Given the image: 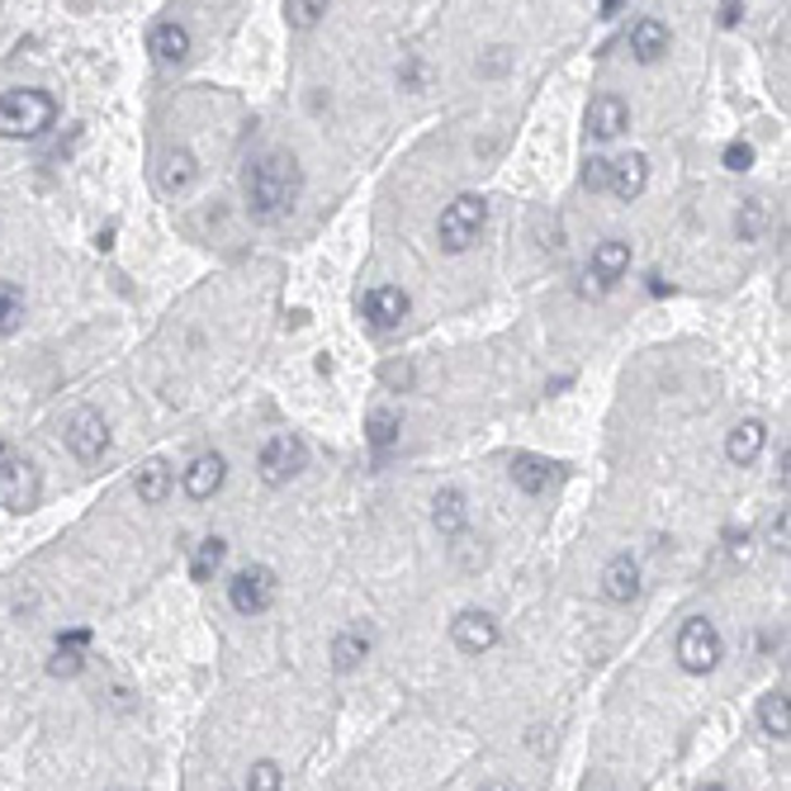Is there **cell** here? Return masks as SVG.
Returning a JSON list of instances; mask_svg holds the SVG:
<instances>
[{
  "instance_id": "f546056e",
  "label": "cell",
  "mask_w": 791,
  "mask_h": 791,
  "mask_svg": "<svg viewBox=\"0 0 791 791\" xmlns=\"http://www.w3.org/2000/svg\"><path fill=\"white\" fill-rule=\"evenodd\" d=\"M327 5H333V0H284V14H290L294 28H313L327 14Z\"/></svg>"
},
{
  "instance_id": "e0dca14e",
  "label": "cell",
  "mask_w": 791,
  "mask_h": 791,
  "mask_svg": "<svg viewBox=\"0 0 791 791\" xmlns=\"http://www.w3.org/2000/svg\"><path fill=\"white\" fill-rule=\"evenodd\" d=\"M644 185H650V156L644 152H626L621 162H612V185L607 190H616L621 199H640Z\"/></svg>"
},
{
  "instance_id": "d4e9b609",
  "label": "cell",
  "mask_w": 791,
  "mask_h": 791,
  "mask_svg": "<svg viewBox=\"0 0 791 791\" xmlns=\"http://www.w3.org/2000/svg\"><path fill=\"white\" fill-rule=\"evenodd\" d=\"M133 488H138V498H142V502H152V508H156V502H162V498L171 493V465H166V460H148V465L138 469Z\"/></svg>"
},
{
  "instance_id": "8d00e7d4",
  "label": "cell",
  "mask_w": 791,
  "mask_h": 791,
  "mask_svg": "<svg viewBox=\"0 0 791 791\" xmlns=\"http://www.w3.org/2000/svg\"><path fill=\"white\" fill-rule=\"evenodd\" d=\"M384 384H394V389H408L412 370H408V365H389V370H384Z\"/></svg>"
},
{
  "instance_id": "7402d4cb",
  "label": "cell",
  "mask_w": 791,
  "mask_h": 791,
  "mask_svg": "<svg viewBox=\"0 0 791 791\" xmlns=\"http://www.w3.org/2000/svg\"><path fill=\"white\" fill-rule=\"evenodd\" d=\"M593 270L602 280H621L626 270H630V242H621V237H607L602 247H593Z\"/></svg>"
},
{
  "instance_id": "ba28073f",
  "label": "cell",
  "mask_w": 791,
  "mask_h": 791,
  "mask_svg": "<svg viewBox=\"0 0 791 791\" xmlns=\"http://www.w3.org/2000/svg\"><path fill=\"white\" fill-rule=\"evenodd\" d=\"M721 630H716L707 616H693L683 630H678V664L687 673H711L716 664H721Z\"/></svg>"
},
{
  "instance_id": "7c38bea8",
  "label": "cell",
  "mask_w": 791,
  "mask_h": 791,
  "mask_svg": "<svg viewBox=\"0 0 791 791\" xmlns=\"http://www.w3.org/2000/svg\"><path fill=\"white\" fill-rule=\"evenodd\" d=\"M630 128V105L621 95H593V105H588V133L597 142H612L621 138Z\"/></svg>"
},
{
  "instance_id": "30bf717a",
  "label": "cell",
  "mask_w": 791,
  "mask_h": 791,
  "mask_svg": "<svg viewBox=\"0 0 791 791\" xmlns=\"http://www.w3.org/2000/svg\"><path fill=\"white\" fill-rule=\"evenodd\" d=\"M228 484V460L219 451H205V455H195L190 460V469L181 474V488H185V498H195V502H209L219 488Z\"/></svg>"
},
{
  "instance_id": "83f0119b",
  "label": "cell",
  "mask_w": 791,
  "mask_h": 791,
  "mask_svg": "<svg viewBox=\"0 0 791 791\" xmlns=\"http://www.w3.org/2000/svg\"><path fill=\"white\" fill-rule=\"evenodd\" d=\"M20 323H24V294H20V284L0 280V337H10Z\"/></svg>"
},
{
  "instance_id": "8fae6325",
  "label": "cell",
  "mask_w": 791,
  "mask_h": 791,
  "mask_svg": "<svg viewBox=\"0 0 791 791\" xmlns=\"http://www.w3.org/2000/svg\"><path fill=\"white\" fill-rule=\"evenodd\" d=\"M408 309H412V299L394 290V284H375L365 299H361V313H365V323H375L380 333H389V327H398L403 318H408Z\"/></svg>"
},
{
  "instance_id": "e575fe53",
  "label": "cell",
  "mask_w": 791,
  "mask_h": 791,
  "mask_svg": "<svg viewBox=\"0 0 791 791\" xmlns=\"http://www.w3.org/2000/svg\"><path fill=\"white\" fill-rule=\"evenodd\" d=\"M716 20H721V28H735L744 20V0H725V5L716 10Z\"/></svg>"
},
{
  "instance_id": "1f68e13d",
  "label": "cell",
  "mask_w": 791,
  "mask_h": 791,
  "mask_svg": "<svg viewBox=\"0 0 791 791\" xmlns=\"http://www.w3.org/2000/svg\"><path fill=\"white\" fill-rule=\"evenodd\" d=\"M607 290H612V280H602L593 266L579 270V280H573V294H579V299H593V304H597V299H607Z\"/></svg>"
},
{
  "instance_id": "ac0fdd59",
  "label": "cell",
  "mask_w": 791,
  "mask_h": 791,
  "mask_svg": "<svg viewBox=\"0 0 791 791\" xmlns=\"http://www.w3.org/2000/svg\"><path fill=\"white\" fill-rule=\"evenodd\" d=\"M764 441H768V427L758 422V417H744V422L730 427V437H725V455L735 460V465H754L758 451H764Z\"/></svg>"
},
{
  "instance_id": "52a82bcc",
  "label": "cell",
  "mask_w": 791,
  "mask_h": 791,
  "mask_svg": "<svg viewBox=\"0 0 791 791\" xmlns=\"http://www.w3.org/2000/svg\"><path fill=\"white\" fill-rule=\"evenodd\" d=\"M62 441H67V451L81 460V465H100L109 451V422L100 417L95 408H77L67 417V431H62Z\"/></svg>"
},
{
  "instance_id": "d6a6232c",
  "label": "cell",
  "mask_w": 791,
  "mask_h": 791,
  "mask_svg": "<svg viewBox=\"0 0 791 791\" xmlns=\"http://www.w3.org/2000/svg\"><path fill=\"white\" fill-rule=\"evenodd\" d=\"M583 185H588L593 195H597V190H607V185H612V162H602V156H593V162L583 166Z\"/></svg>"
},
{
  "instance_id": "484cf974",
  "label": "cell",
  "mask_w": 791,
  "mask_h": 791,
  "mask_svg": "<svg viewBox=\"0 0 791 791\" xmlns=\"http://www.w3.org/2000/svg\"><path fill=\"white\" fill-rule=\"evenodd\" d=\"M398 437H403V417H398L394 408H375V412H370V417H365V441H370V445H375V451H380V455H384V451H389V445H394Z\"/></svg>"
},
{
  "instance_id": "836d02e7",
  "label": "cell",
  "mask_w": 791,
  "mask_h": 791,
  "mask_svg": "<svg viewBox=\"0 0 791 791\" xmlns=\"http://www.w3.org/2000/svg\"><path fill=\"white\" fill-rule=\"evenodd\" d=\"M721 162H725V171H749L754 166V148L749 142H730V148L721 152Z\"/></svg>"
},
{
  "instance_id": "4dcf8cb0",
  "label": "cell",
  "mask_w": 791,
  "mask_h": 791,
  "mask_svg": "<svg viewBox=\"0 0 791 791\" xmlns=\"http://www.w3.org/2000/svg\"><path fill=\"white\" fill-rule=\"evenodd\" d=\"M81 668H85V654H81V650H67V644H57L53 659H48V673H53V678H77Z\"/></svg>"
},
{
  "instance_id": "44dd1931",
  "label": "cell",
  "mask_w": 791,
  "mask_h": 791,
  "mask_svg": "<svg viewBox=\"0 0 791 791\" xmlns=\"http://www.w3.org/2000/svg\"><path fill=\"white\" fill-rule=\"evenodd\" d=\"M431 516H437V531H441V536H460V531H465V522H469V502H465V493H460V488H441L437 502H431Z\"/></svg>"
},
{
  "instance_id": "cb8c5ba5",
  "label": "cell",
  "mask_w": 791,
  "mask_h": 791,
  "mask_svg": "<svg viewBox=\"0 0 791 791\" xmlns=\"http://www.w3.org/2000/svg\"><path fill=\"white\" fill-rule=\"evenodd\" d=\"M758 725H764L768 740H787L791 735V707H787V693H768L758 701Z\"/></svg>"
},
{
  "instance_id": "8992f818",
  "label": "cell",
  "mask_w": 791,
  "mask_h": 791,
  "mask_svg": "<svg viewBox=\"0 0 791 791\" xmlns=\"http://www.w3.org/2000/svg\"><path fill=\"white\" fill-rule=\"evenodd\" d=\"M304 469H309V445L299 437H270L261 445V455H256V474H261L266 488H284Z\"/></svg>"
},
{
  "instance_id": "9c48e42d",
  "label": "cell",
  "mask_w": 791,
  "mask_h": 791,
  "mask_svg": "<svg viewBox=\"0 0 791 791\" xmlns=\"http://www.w3.org/2000/svg\"><path fill=\"white\" fill-rule=\"evenodd\" d=\"M451 640H455V650H465V654H488L498 644V621L479 607H465V612H455V621H451Z\"/></svg>"
},
{
  "instance_id": "277c9868",
  "label": "cell",
  "mask_w": 791,
  "mask_h": 791,
  "mask_svg": "<svg viewBox=\"0 0 791 791\" xmlns=\"http://www.w3.org/2000/svg\"><path fill=\"white\" fill-rule=\"evenodd\" d=\"M488 219V205L479 195H455L451 205L441 209V223H437V237H441V247L460 256V252H469V242L479 237V228Z\"/></svg>"
},
{
  "instance_id": "7a4b0ae2",
  "label": "cell",
  "mask_w": 791,
  "mask_h": 791,
  "mask_svg": "<svg viewBox=\"0 0 791 791\" xmlns=\"http://www.w3.org/2000/svg\"><path fill=\"white\" fill-rule=\"evenodd\" d=\"M57 124V100L38 85H14L0 95V138H43Z\"/></svg>"
},
{
  "instance_id": "f35d334b",
  "label": "cell",
  "mask_w": 791,
  "mask_h": 791,
  "mask_svg": "<svg viewBox=\"0 0 791 791\" xmlns=\"http://www.w3.org/2000/svg\"><path fill=\"white\" fill-rule=\"evenodd\" d=\"M616 10H621V0H602V14H607V20H612Z\"/></svg>"
},
{
  "instance_id": "60d3db41",
  "label": "cell",
  "mask_w": 791,
  "mask_h": 791,
  "mask_svg": "<svg viewBox=\"0 0 791 791\" xmlns=\"http://www.w3.org/2000/svg\"><path fill=\"white\" fill-rule=\"evenodd\" d=\"M701 791H725V787H716V782H711V787H701Z\"/></svg>"
},
{
  "instance_id": "5bb4252c",
  "label": "cell",
  "mask_w": 791,
  "mask_h": 791,
  "mask_svg": "<svg viewBox=\"0 0 791 791\" xmlns=\"http://www.w3.org/2000/svg\"><path fill=\"white\" fill-rule=\"evenodd\" d=\"M195 156L190 148H171L162 152V162H156V185H162V195H185L195 185Z\"/></svg>"
},
{
  "instance_id": "d590c367",
  "label": "cell",
  "mask_w": 791,
  "mask_h": 791,
  "mask_svg": "<svg viewBox=\"0 0 791 791\" xmlns=\"http://www.w3.org/2000/svg\"><path fill=\"white\" fill-rule=\"evenodd\" d=\"M57 644H67V650H85V644H91V630H85V626L62 630V636H57Z\"/></svg>"
},
{
  "instance_id": "74e56055",
  "label": "cell",
  "mask_w": 791,
  "mask_h": 791,
  "mask_svg": "<svg viewBox=\"0 0 791 791\" xmlns=\"http://www.w3.org/2000/svg\"><path fill=\"white\" fill-rule=\"evenodd\" d=\"M772 545H778V550H787V512L778 516V522H772Z\"/></svg>"
},
{
  "instance_id": "ab89813d",
  "label": "cell",
  "mask_w": 791,
  "mask_h": 791,
  "mask_svg": "<svg viewBox=\"0 0 791 791\" xmlns=\"http://www.w3.org/2000/svg\"><path fill=\"white\" fill-rule=\"evenodd\" d=\"M484 791H516V787H508V782H493V787H484Z\"/></svg>"
},
{
  "instance_id": "2e32d148",
  "label": "cell",
  "mask_w": 791,
  "mask_h": 791,
  "mask_svg": "<svg viewBox=\"0 0 791 791\" xmlns=\"http://www.w3.org/2000/svg\"><path fill=\"white\" fill-rule=\"evenodd\" d=\"M640 593V565L630 555H616L607 569H602V597L607 602H636Z\"/></svg>"
},
{
  "instance_id": "ffe728a7",
  "label": "cell",
  "mask_w": 791,
  "mask_h": 791,
  "mask_svg": "<svg viewBox=\"0 0 791 791\" xmlns=\"http://www.w3.org/2000/svg\"><path fill=\"white\" fill-rule=\"evenodd\" d=\"M370 659V636L361 626H351V630H337L333 636V668L337 673H356Z\"/></svg>"
},
{
  "instance_id": "3957f363",
  "label": "cell",
  "mask_w": 791,
  "mask_h": 791,
  "mask_svg": "<svg viewBox=\"0 0 791 791\" xmlns=\"http://www.w3.org/2000/svg\"><path fill=\"white\" fill-rule=\"evenodd\" d=\"M38 493V469L10 441H0V502H5V512H34Z\"/></svg>"
},
{
  "instance_id": "f1b7e54d",
  "label": "cell",
  "mask_w": 791,
  "mask_h": 791,
  "mask_svg": "<svg viewBox=\"0 0 791 791\" xmlns=\"http://www.w3.org/2000/svg\"><path fill=\"white\" fill-rule=\"evenodd\" d=\"M242 791H284V772H280L276 758H261V764H252L247 787H242Z\"/></svg>"
},
{
  "instance_id": "5b68a950",
  "label": "cell",
  "mask_w": 791,
  "mask_h": 791,
  "mask_svg": "<svg viewBox=\"0 0 791 791\" xmlns=\"http://www.w3.org/2000/svg\"><path fill=\"white\" fill-rule=\"evenodd\" d=\"M276 593H280V583H276V573H270L266 565H242L233 579H228V602H233L237 616L270 612L276 607Z\"/></svg>"
},
{
  "instance_id": "4316f807",
  "label": "cell",
  "mask_w": 791,
  "mask_h": 791,
  "mask_svg": "<svg viewBox=\"0 0 791 791\" xmlns=\"http://www.w3.org/2000/svg\"><path fill=\"white\" fill-rule=\"evenodd\" d=\"M223 555H228V545L219 540V536H209V540H199V550H195V559H190V579L195 583H209L213 573H219V565H223Z\"/></svg>"
},
{
  "instance_id": "d6986e66",
  "label": "cell",
  "mask_w": 791,
  "mask_h": 791,
  "mask_svg": "<svg viewBox=\"0 0 791 791\" xmlns=\"http://www.w3.org/2000/svg\"><path fill=\"white\" fill-rule=\"evenodd\" d=\"M630 53H636V62H659V57L668 53V28L659 20H636L630 24Z\"/></svg>"
},
{
  "instance_id": "603a6c76",
  "label": "cell",
  "mask_w": 791,
  "mask_h": 791,
  "mask_svg": "<svg viewBox=\"0 0 791 791\" xmlns=\"http://www.w3.org/2000/svg\"><path fill=\"white\" fill-rule=\"evenodd\" d=\"M768 223H772V205H768L764 195H749V199H744V205H740L735 233H740L744 242H758V237L768 233Z\"/></svg>"
},
{
  "instance_id": "4fadbf2b",
  "label": "cell",
  "mask_w": 791,
  "mask_h": 791,
  "mask_svg": "<svg viewBox=\"0 0 791 791\" xmlns=\"http://www.w3.org/2000/svg\"><path fill=\"white\" fill-rule=\"evenodd\" d=\"M559 469L555 460H545V455H516L512 460V484L522 488V493H550V488L559 484Z\"/></svg>"
},
{
  "instance_id": "6da1fadb",
  "label": "cell",
  "mask_w": 791,
  "mask_h": 791,
  "mask_svg": "<svg viewBox=\"0 0 791 791\" xmlns=\"http://www.w3.org/2000/svg\"><path fill=\"white\" fill-rule=\"evenodd\" d=\"M299 190H304V171H299L294 152H266L256 156L247 181H242V195H247L252 219L276 223L299 205Z\"/></svg>"
},
{
  "instance_id": "9a60e30c",
  "label": "cell",
  "mask_w": 791,
  "mask_h": 791,
  "mask_svg": "<svg viewBox=\"0 0 791 791\" xmlns=\"http://www.w3.org/2000/svg\"><path fill=\"white\" fill-rule=\"evenodd\" d=\"M148 48H152V57H156L162 67H176V62H185V57H190V28L176 24V20H162V24L152 28Z\"/></svg>"
}]
</instances>
